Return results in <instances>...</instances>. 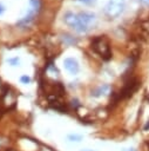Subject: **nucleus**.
Here are the masks:
<instances>
[{
  "instance_id": "obj_9",
  "label": "nucleus",
  "mask_w": 149,
  "mask_h": 151,
  "mask_svg": "<svg viewBox=\"0 0 149 151\" xmlns=\"http://www.w3.org/2000/svg\"><path fill=\"white\" fill-rule=\"evenodd\" d=\"M80 2H83V4H86V5H92V4H94L95 2V0H79Z\"/></svg>"
},
{
  "instance_id": "obj_3",
  "label": "nucleus",
  "mask_w": 149,
  "mask_h": 151,
  "mask_svg": "<svg viewBox=\"0 0 149 151\" xmlns=\"http://www.w3.org/2000/svg\"><path fill=\"white\" fill-rule=\"evenodd\" d=\"M124 9V1L123 0H110L104 7V14L110 18H117Z\"/></svg>"
},
{
  "instance_id": "obj_13",
  "label": "nucleus",
  "mask_w": 149,
  "mask_h": 151,
  "mask_svg": "<svg viewBox=\"0 0 149 151\" xmlns=\"http://www.w3.org/2000/svg\"><path fill=\"white\" fill-rule=\"evenodd\" d=\"M81 151H95V150H89V149H86V150H81Z\"/></svg>"
},
{
  "instance_id": "obj_8",
  "label": "nucleus",
  "mask_w": 149,
  "mask_h": 151,
  "mask_svg": "<svg viewBox=\"0 0 149 151\" xmlns=\"http://www.w3.org/2000/svg\"><path fill=\"white\" fill-rule=\"evenodd\" d=\"M8 63H9L12 66H16V65L19 64V59H18V58H14V59H9V60H8Z\"/></svg>"
},
{
  "instance_id": "obj_4",
  "label": "nucleus",
  "mask_w": 149,
  "mask_h": 151,
  "mask_svg": "<svg viewBox=\"0 0 149 151\" xmlns=\"http://www.w3.org/2000/svg\"><path fill=\"white\" fill-rule=\"evenodd\" d=\"M63 66L66 68L67 72H69L70 74H76L79 71H80V66H79V63L76 59L74 58H66L63 60Z\"/></svg>"
},
{
  "instance_id": "obj_12",
  "label": "nucleus",
  "mask_w": 149,
  "mask_h": 151,
  "mask_svg": "<svg viewBox=\"0 0 149 151\" xmlns=\"http://www.w3.org/2000/svg\"><path fill=\"white\" fill-rule=\"evenodd\" d=\"M2 12H4V7H2V6H1V5H0V14H1V13H2Z\"/></svg>"
},
{
  "instance_id": "obj_1",
  "label": "nucleus",
  "mask_w": 149,
  "mask_h": 151,
  "mask_svg": "<svg viewBox=\"0 0 149 151\" xmlns=\"http://www.w3.org/2000/svg\"><path fill=\"white\" fill-rule=\"evenodd\" d=\"M63 20L66 25L74 31L79 33L87 32L96 21V17L94 13L90 12H80V13H73L68 12L65 14Z\"/></svg>"
},
{
  "instance_id": "obj_5",
  "label": "nucleus",
  "mask_w": 149,
  "mask_h": 151,
  "mask_svg": "<svg viewBox=\"0 0 149 151\" xmlns=\"http://www.w3.org/2000/svg\"><path fill=\"white\" fill-rule=\"evenodd\" d=\"M110 91V86L107 85V84H103V85H100L97 86L93 92H92V96L95 97V98H99V97H103V96H107Z\"/></svg>"
},
{
  "instance_id": "obj_6",
  "label": "nucleus",
  "mask_w": 149,
  "mask_h": 151,
  "mask_svg": "<svg viewBox=\"0 0 149 151\" xmlns=\"http://www.w3.org/2000/svg\"><path fill=\"white\" fill-rule=\"evenodd\" d=\"M67 139L69 142H73V143H80L82 140V136L77 134V133H70V134L67 136Z\"/></svg>"
},
{
  "instance_id": "obj_10",
  "label": "nucleus",
  "mask_w": 149,
  "mask_h": 151,
  "mask_svg": "<svg viewBox=\"0 0 149 151\" xmlns=\"http://www.w3.org/2000/svg\"><path fill=\"white\" fill-rule=\"evenodd\" d=\"M143 130H144V131H148V130H149V120H148V123H147V124L144 125V127H143Z\"/></svg>"
},
{
  "instance_id": "obj_7",
  "label": "nucleus",
  "mask_w": 149,
  "mask_h": 151,
  "mask_svg": "<svg viewBox=\"0 0 149 151\" xmlns=\"http://www.w3.org/2000/svg\"><path fill=\"white\" fill-rule=\"evenodd\" d=\"M20 81H21V83H23V84H28V83L31 81V78H29L28 76H21Z\"/></svg>"
},
{
  "instance_id": "obj_11",
  "label": "nucleus",
  "mask_w": 149,
  "mask_h": 151,
  "mask_svg": "<svg viewBox=\"0 0 149 151\" xmlns=\"http://www.w3.org/2000/svg\"><path fill=\"white\" fill-rule=\"evenodd\" d=\"M138 1H141V2H143V4H147V5H149V0H138Z\"/></svg>"
},
{
  "instance_id": "obj_2",
  "label": "nucleus",
  "mask_w": 149,
  "mask_h": 151,
  "mask_svg": "<svg viewBox=\"0 0 149 151\" xmlns=\"http://www.w3.org/2000/svg\"><path fill=\"white\" fill-rule=\"evenodd\" d=\"M92 48L97 53L103 60H109L111 57V51H110V45L108 39L104 35L96 37L92 41Z\"/></svg>"
}]
</instances>
